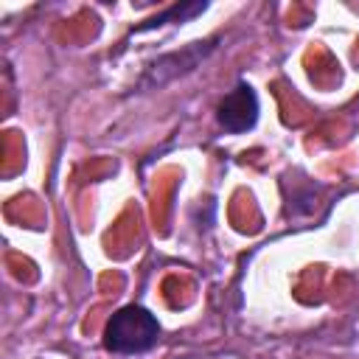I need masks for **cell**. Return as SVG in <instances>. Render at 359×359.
Instances as JSON below:
<instances>
[{"mask_svg":"<svg viewBox=\"0 0 359 359\" xmlns=\"http://www.w3.org/2000/svg\"><path fill=\"white\" fill-rule=\"evenodd\" d=\"M160 339L157 317L143 306L118 309L104 325V348L112 353H143Z\"/></svg>","mask_w":359,"mask_h":359,"instance_id":"obj_1","label":"cell"},{"mask_svg":"<svg viewBox=\"0 0 359 359\" xmlns=\"http://www.w3.org/2000/svg\"><path fill=\"white\" fill-rule=\"evenodd\" d=\"M208 8V3H174V6H168L165 11H160V14H154L149 22H143L137 31H149V28H160V25H165V22H188L191 17H196V14H202Z\"/></svg>","mask_w":359,"mask_h":359,"instance_id":"obj_4","label":"cell"},{"mask_svg":"<svg viewBox=\"0 0 359 359\" xmlns=\"http://www.w3.org/2000/svg\"><path fill=\"white\" fill-rule=\"evenodd\" d=\"M216 118H219V126L224 132H247L255 126L258 121V95L255 90L247 84V81H238L222 101H219V109H216Z\"/></svg>","mask_w":359,"mask_h":359,"instance_id":"obj_2","label":"cell"},{"mask_svg":"<svg viewBox=\"0 0 359 359\" xmlns=\"http://www.w3.org/2000/svg\"><path fill=\"white\" fill-rule=\"evenodd\" d=\"M213 50V42H191L188 48L177 50V53H168V56H160L143 76V87H154V84H165L168 79L180 76V73H188L194 70L208 53Z\"/></svg>","mask_w":359,"mask_h":359,"instance_id":"obj_3","label":"cell"}]
</instances>
